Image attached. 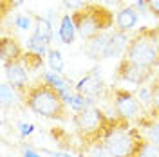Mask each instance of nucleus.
<instances>
[{
  "instance_id": "nucleus-1",
  "label": "nucleus",
  "mask_w": 159,
  "mask_h": 157,
  "mask_svg": "<svg viewBox=\"0 0 159 157\" xmlns=\"http://www.w3.org/2000/svg\"><path fill=\"white\" fill-rule=\"evenodd\" d=\"M18 94L22 98L24 108L31 110L36 116L52 119V121H61V123L70 119L69 108H67L69 105L63 99L61 92L43 78L29 83Z\"/></svg>"
},
{
  "instance_id": "nucleus-2",
  "label": "nucleus",
  "mask_w": 159,
  "mask_h": 157,
  "mask_svg": "<svg viewBox=\"0 0 159 157\" xmlns=\"http://www.w3.org/2000/svg\"><path fill=\"white\" fill-rule=\"evenodd\" d=\"M116 116H107L99 107L90 103L72 114V125L76 128V136L80 139V146H94L99 145L107 130L112 127Z\"/></svg>"
},
{
  "instance_id": "nucleus-3",
  "label": "nucleus",
  "mask_w": 159,
  "mask_h": 157,
  "mask_svg": "<svg viewBox=\"0 0 159 157\" xmlns=\"http://www.w3.org/2000/svg\"><path fill=\"white\" fill-rule=\"evenodd\" d=\"M101 143L114 157H138L145 143V136L141 134L139 127L116 116Z\"/></svg>"
},
{
  "instance_id": "nucleus-4",
  "label": "nucleus",
  "mask_w": 159,
  "mask_h": 157,
  "mask_svg": "<svg viewBox=\"0 0 159 157\" xmlns=\"http://www.w3.org/2000/svg\"><path fill=\"white\" fill-rule=\"evenodd\" d=\"M76 33L81 40L89 42L103 33H109L116 24V15L101 4H87L85 7L70 13Z\"/></svg>"
},
{
  "instance_id": "nucleus-5",
  "label": "nucleus",
  "mask_w": 159,
  "mask_h": 157,
  "mask_svg": "<svg viewBox=\"0 0 159 157\" xmlns=\"http://www.w3.org/2000/svg\"><path fill=\"white\" fill-rule=\"evenodd\" d=\"M123 58L145 69L157 70L159 67V25L141 27L129 40Z\"/></svg>"
},
{
  "instance_id": "nucleus-6",
  "label": "nucleus",
  "mask_w": 159,
  "mask_h": 157,
  "mask_svg": "<svg viewBox=\"0 0 159 157\" xmlns=\"http://www.w3.org/2000/svg\"><path fill=\"white\" fill-rule=\"evenodd\" d=\"M110 96H112V107H114V116L127 119L130 123H138L141 118H145L148 114V108L145 107L139 98L123 87H110L109 88Z\"/></svg>"
},
{
  "instance_id": "nucleus-7",
  "label": "nucleus",
  "mask_w": 159,
  "mask_h": 157,
  "mask_svg": "<svg viewBox=\"0 0 159 157\" xmlns=\"http://www.w3.org/2000/svg\"><path fill=\"white\" fill-rule=\"evenodd\" d=\"M156 76V70L152 69H145L141 65H136L129 60H121L118 63V69H116V74L114 78L118 81H127V83H134V85H147L150 79H154Z\"/></svg>"
},
{
  "instance_id": "nucleus-8",
  "label": "nucleus",
  "mask_w": 159,
  "mask_h": 157,
  "mask_svg": "<svg viewBox=\"0 0 159 157\" xmlns=\"http://www.w3.org/2000/svg\"><path fill=\"white\" fill-rule=\"evenodd\" d=\"M98 69H92L85 76V78H81L78 81V85H76V90H78V94L81 96H85V98L89 99H94V98H103L105 96V83H103V79L98 76Z\"/></svg>"
},
{
  "instance_id": "nucleus-9",
  "label": "nucleus",
  "mask_w": 159,
  "mask_h": 157,
  "mask_svg": "<svg viewBox=\"0 0 159 157\" xmlns=\"http://www.w3.org/2000/svg\"><path fill=\"white\" fill-rule=\"evenodd\" d=\"M24 54H25V51L15 36H2V40H0V60H2L4 67H7L11 63H16V61H22Z\"/></svg>"
},
{
  "instance_id": "nucleus-10",
  "label": "nucleus",
  "mask_w": 159,
  "mask_h": 157,
  "mask_svg": "<svg viewBox=\"0 0 159 157\" xmlns=\"http://www.w3.org/2000/svg\"><path fill=\"white\" fill-rule=\"evenodd\" d=\"M138 20H139V15L136 7L132 6H123L119 7V11L116 13V24H114V29L119 31V33H127L132 31L136 25H138Z\"/></svg>"
},
{
  "instance_id": "nucleus-11",
  "label": "nucleus",
  "mask_w": 159,
  "mask_h": 157,
  "mask_svg": "<svg viewBox=\"0 0 159 157\" xmlns=\"http://www.w3.org/2000/svg\"><path fill=\"white\" fill-rule=\"evenodd\" d=\"M136 127H139L141 134L145 136L147 141L154 143V145H159V114L148 110V114L139 119L136 123Z\"/></svg>"
},
{
  "instance_id": "nucleus-12",
  "label": "nucleus",
  "mask_w": 159,
  "mask_h": 157,
  "mask_svg": "<svg viewBox=\"0 0 159 157\" xmlns=\"http://www.w3.org/2000/svg\"><path fill=\"white\" fill-rule=\"evenodd\" d=\"M129 34L127 33H119V31H110L109 42L105 45V51H103V56L101 58H114V56H119V54H125V49L129 45Z\"/></svg>"
},
{
  "instance_id": "nucleus-13",
  "label": "nucleus",
  "mask_w": 159,
  "mask_h": 157,
  "mask_svg": "<svg viewBox=\"0 0 159 157\" xmlns=\"http://www.w3.org/2000/svg\"><path fill=\"white\" fill-rule=\"evenodd\" d=\"M6 69V78H7V83L13 85L18 92H22L24 88L29 85V79H27V69L24 67L22 61H16V63H11Z\"/></svg>"
},
{
  "instance_id": "nucleus-14",
  "label": "nucleus",
  "mask_w": 159,
  "mask_h": 157,
  "mask_svg": "<svg viewBox=\"0 0 159 157\" xmlns=\"http://www.w3.org/2000/svg\"><path fill=\"white\" fill-rule=\"evenodd\" d=\"M0 98H2V108H4V110L22 105V98H20L18 90L13 87V85H9L7 81H4L2 87H0ZM22 107H24V105H22Z\"/></svg>"
},
{
  "instance_id": "nucleus-15",
  "label": "nucleus",
  "mask_w": 159,
  "mask_h": 157,
  "mask_svg": "<svg viewBox=\"0 0 159 157\" xmlns=\"http://www.w3.org/2000/svg\"><path fill=\"white\" fill-rule=\"evenodd\" d=\"M109 36H110V31L89 40V42H85V52H87V56L90 60H99L103 56V51H105V45L109 42Z\"/></svg>"
},
{
  "instance_id": "nucleus-16",
  "label": "nucleus",
  "mask_w": 159,
  "mask_h": 157,
  "mask_svg": "<svg viewBox=\"0 0 159 157\" xmlns=\"http://www.w3.org/2000/svg\"><path fill=\"white\" fill-rule=\"evenodd\" d=\"M74 34L76 33V27H74V22L70 18V15H65L61 18V25H60V38L63 43H72L74 42Z\"/></svg>"
},
{
  "instance_id": "nucleus-17",
  "label": "nucleus",
  "mask_w": 159,
  "mask_h": 157,
  "mask_svg": "<svg viewBox=\"0 0 159 157\" xmlns=\"http://www.w3.org/2000/svg\"><path fill=\"white\" fill-rule=\"evenodd\" d=\"M22 63L27 69V72H34L43 65V58H42V54L34 52V51H25V54L22 58Z\"/></svg>"
},
{
  "instance_id": "nucleus-18",
  "label": "nucleus",
  "mask_w": 159,
  "mask_h": 157,
  "mask_svg": "<svg viewBox=\"0 0 159 157\" xmlns=\"http://www.w3.org/2000/svg\"><path fill=\"white\" fill-rule=\"evenodd\" d=\"M80 155L81 157H114L107 148L103 146V143L94 145V146H85V148L80 146Z\"/></svg>"
},
{
  "instance_id": "nucleus-19",
  "label": "nucleus",
  "mask_w": 159,
  "mask_h": 157,
  "mask_svg": "<svg viewBox=\"0 0 159 157\" xmlns=\"http://www.w3.org/2000/svg\"><path fill=\"white\" fill-rule=\"evenodd\" d=\"M47 60H49L51 69L54 70V74H60L63 70V58L56 49H49L47 51Z\"/></svg>"
},
{
  "instance_id": "nucleus-20",
  "label": "nucleus",
  "mask_w": 159,
  "mask_h": 157,
  "mask_svg": "<svg viewBox=\"0 0 159 157\" xmlns=\"http://www.w3.org/2000/svg\"><path fill=\"white\" fill-rule=\"evenodd\" d=\"M148 85H150V92H152V107H150L148 110L159 114V78L154 76V79L150 81Z\"/></svg>"
},
{
  "instance_id": "nucleus-21",
  "label": "nucleus",
  "mask_w": 159,
  "mask_h": 157,
  "mask_svg": "<svg viewBox=\"0 0 159 157\" xmlns=\"http://www.w3.org/2000/svg\"><path fill=\"white\" fill-rule=\"evenodd\" d=\"M138 157H159V145H154V143H150V141L145 139Z\"/></svg>"
},
{
  "instance_id": "nucleus-22",
  "label": "nucleus",
  "mask_w": 159,
  "mask_h": 157,
  "mask_svg": "<svg viewBox=\"0 0 159 157\" xmlns=\"http://www.w3.org/2000/svg\"><path fill=\"white\" fill-rule=\"evenodd\" d=\"M136 96H138L139 101H141L147 108L152 107V92H150V85L148 83H147V85H141V87L138 88V92H136Z\"/></svg>"
},
{
  "instance_id": "nucleus-23",
  "label": "nucleus",
  "mask_w": 159,
  "mask_h": 157,
  "mask_svg": "<svg viewBox=\"0 0 159 157\" xmlns=\"http://www.w3.org/2000/svg\"><path fill=\"white\" fill-rule=\"evenodd\" d=\"M61 2H63V6L67 9H72V11H78L89 4V0H61Z\"/></svg>"
},
{
  "instance_id": "nucleus-24",
  "label": "nucleus",
  "mask_w": 159,
  "mask_h": 157,
  "mask_svg": "<svg viewBox=\"0 0 159 157\" xmlns=\"http://www.w3.org/2000/svg\"><path fill=\"white\" fill-rule=\"evenodd\" d=\"M145 2V7L148 9V13L157 20L159 18V0H143Z\"/></svg>"
},
{
  "instance_id": "nucleus-25",
  "label": "nucleus",
  "mask_w": 159,
  "mask_h": 157,
  "mask_svg": "<svg viewBox=\"0 0 159 157\" xmlns=\"http://www.w3.org/2000/svg\"><path fill=\"white\" fill-rule=\"evenodd\" d=\"M31 132H33V125H29V123H20V134L22 136H29Z\"/></svg>"
},
{
  "instance_id": "nucleus-26",
  "label": "nucleus",
  "mask_w": 159,
  "mask_h": 157,
  "mask_svg": "<svg viewBox=\"0 0 159 157\" xmlns=\"http://www.w3.org/2000/svg\"><path fill=\"white\" fill-rule=\"evenodd\" d=\"M24 157H40V155L33 150H24Z\"/></svg>"
},
{
  "instance_id": "nucleus-27",
  "label": "nucleus",
  "mask_w": 159,
  "mask_h": 157,
  "mask_svg": "<svg viewBox=\"0 0 159 157\" xmlns=\"http://www.w3.org/2000/svg\"><path fill=\"white\" fill-rule=\"evenodd\" d=\"M109 2H116L118 6H121V7H123V0H109Z\"/></svg>"
},
{
  "instance_id": "nucleus-28",
  "label": "nucleus",
  "mask_w": 159,
  "mask_h": 157,
  "mask_svg": "<svg viewBox=\"0 0 159 157\" xmlns=\"http://www.w3.org/2000/svg\"><path fill=\"white\" fill-rule=\"evenodd\" d=\"M156 76H157V78H159V67H157V70H156Z\"/></svg>"
},
{
  "instance_id": "nucleus-29",
  "label": "nucleus",
  "mask_w": 159,
  "mask_h": 157,
  "mask_svg": "<svg viewBox=\"0 0 159 157\" xmlns=\"http://www.w3.org/2000/svg\"><path fill=\"white\" fill-rule=\"evenodd\" d=\"M157 24H159V18H157Z\"/></svg>"
}]
</instances>
